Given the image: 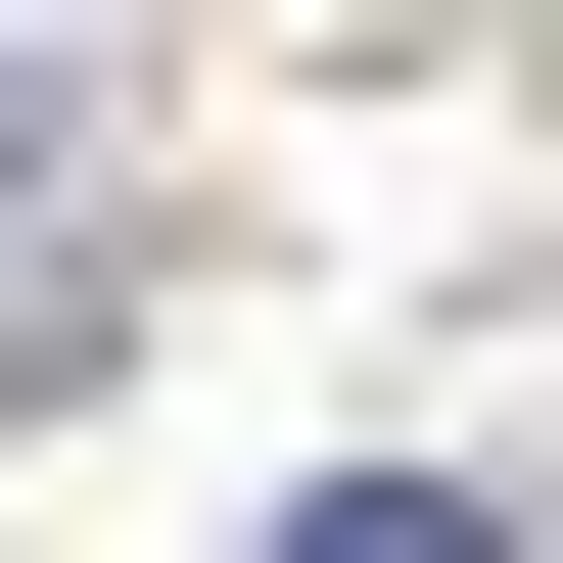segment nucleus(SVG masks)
<instances>
[{"mask_svg": "<svg viewBox=\"0 0 563 563\" xmlns=\"http://www.w3.org/2000/svg\"><path fill=\"white\" fill-rule=\"evenodd\" d=\"M235 563H517V517H470V470H329V517H235Z\"/></svg>", "mask_w": 563, "mask_h": 563, "instance_id": "nucleus-1", "label": "nucleus"}, {"mask_svg": "<svg viewBox=\"0 0 563 563\" xmlns=\"http://www.w3.org/2000/svg\"><path fill=\"white\" fill-rule=\"evenodd\" d=\"M0 188H47V95H0Z\"/></svg>", "mask_w": 563, "mask_h": 563, "instance_id": "nucleus-2", "label": "nucleus"}]
</instances>
